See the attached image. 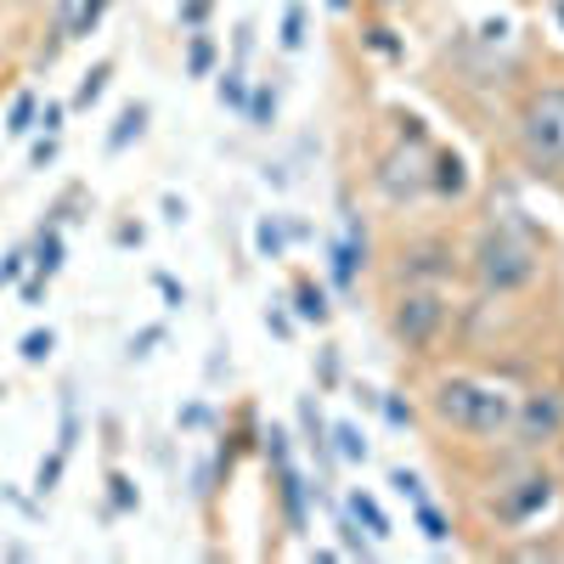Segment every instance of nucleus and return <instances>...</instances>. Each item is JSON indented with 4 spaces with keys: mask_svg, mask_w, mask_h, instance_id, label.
I'll list each match as a JSON object with an SVG mask.
<instances>
[{
    "mask_svg": "<svg viewBox=\"0 0 564 564\" xmlns=\"http://www.w3.org/2000/svg\"><path fill=\"white\" fill-rule=\"evenodd\" d=\"M553 265L547 231L525 209H491L463 243V276L480 300H525Z\"/></svg>",
    "mask_w": 564,
    "mask_h": 564,
    "instance_id": "obj_1",
    "label": "nucleus"
},
{
    "mask_svg": "<svg viewBox=\"0 0 564 564\" xmlns=\"http://www.w3.org/2000/svg\"><path fill=\"white\" fill-rule=\"evenodd\" d=\"M513 395L520 390L486 379L475 367H441L435 379L423 384V417L463 446H508Z\"/></svg>",
    "mask_w": 564,
    "mask_h": 564,
    "instance_id": "obj_2",
    "label": "nucleus"
},
{
    "mask_svg": "<svg viewBox=\"0 0 564 564\" xmlns=\"http://www.w3.org/2000/svg\"><path fill=\"white\" fill-rule=\"evenodd\" d=\"M508 141L531 181H547L564 193V79H536L520 90L508 113Z\"/></svg>",
    "mask_w": 564,
    "mask_h": 564,
    "instance_id": "obj_3",
    "label": "nucleus"
},
{
    "mask_svg": "<svg viewBox=\"0 0 564 564\" xmlns=\"http://www.w3.org/2000/svg\"><path fill=\"white\" fill-rule=\"evenodd\" d=\"M452 322H457V305L446 289H430V282H401V289H390L384 327H390V345L401 356L435 361L452 339Z\"/></svg>",
    "mask_w": 564,
    "mask_h": 564,
    "instance_id": "obj_4",
    "label": "nucleus"
},
{
    "mask_svg": "<svg viewBox=\"0 0 564 564\" xmlns=\"http://www.w3.org/2000/svg\"><path fill=\"white\" fill-rule=\"evenodd\" d=\"M558 486H564V475H558L553 463L525 457V463H520V475L497 486V497H491V508H486V513L497 520V531H531V525L542 520V513H553Z\"/></svg>",
    "mask_w": 564,
    "mask_h": 564,
    "instance_id": "obj_5",
    "label": "nucleus"
},
{
    "mask_svg": "<svg viewBox=\"0 0 564 564\" xmlns=\"http://www.w3.org/2000/svg\"><path fill=\"white\" fill-rule=\"evenodd\" d=\"M463 276V243L452 231H406V238L390 249V289L401 282H430V289H446V282Z\"/></svg>",
    "mask_w": 564,
    "mask_h": 564,
    "instance_id": "obj_6",
    "label": "nucleus"
},
{
    "mask_svg": "<svg viewBox=\"0 0 564 564\" xmlns=\"http://www.w3.org/2000/svg\"><path fill=\"white\" fill-rule=\"evenodd\" d=\"M367 186L379 193L390 209H417L430 204V148H406V141H390L379 148L367 170Z\"/></svg>",
    "mask_w": 564,
    "mask_h": 564,
    "instance_id": "obj_7",
    "label": "nucleus"
},
{
    "mask_svg": "<svg viewBox=\"0 0 564 564\" xmlns=\"http://www.w3.org/2000/svg\"><path fill=\"white\" fill-rule=\"evenodd\" d=\"M508 446L520 457H542L553 446H564V390L536 384L513 395V423H508Z\"/></svg>",
    "mask_w": 564,
    "mask_h": 564,
    "instance_id": "obj_8",
    "label": "nucleus"
},
{
    "mask_svg": "<svg viewBox=\"0 0 564 564\" xmlns=\"http://www.w3.org/2000/svg\"><path fill=\"white\" fill-rule=\"evenodd\" d=\"M271 468V497H276V513H282V525H289L294 536L311 525V502H316V486H305L300 475V463L294 457H282V463H265Z\"/></svg>",
    "mask_w": 564,
    "mask_h": 564,
    "instance_id": "obj_9",
    "label": "nucleus"
},
{
    "mask_svg": "<svg viewBox=\"0 0 564 564\" xmlns=\"http://www.w3.org/2000/svg\"><path fill=\"white\" fill-rule=\"evenodd\" d=\"M468 193H475V175H468V159L457 148H430V198L435 204H468Z\"/></svg>",
    "mask_w": 564,
    "mask_h": 564,
    "instance_id": "obj_10",
    "label": "nucleus"
},
{
    "mask_svg": "<svg viewBox=\"0 0 564 564\" xmlns=\"http://www.w3.org/2000/svg\"><path fill=\"white\" fill-rule=\"evenodd\" d=\"M289 311H294V322L327 327V322H334V294H327V282H316L311 271H294V282H289Z\"/></svg>",
    "mask_w": 564,
    "mask_h": 564,
    "instance_id": "obj_11",
    "label": "nucleus"
},
{
    "mask_svg": "<svg viewBox=\"0 0 564 564\" xmlns=\"http://www.w3.org/2000/svg\"><path fill=\"white\" fill-rule=\"evenodd\" d=\"M367 271V238H350V231H339L334 243H327V276H334V289L350 294L356 282Z\"/></svg>",
    "mask_w": 564,
    "mask_h": 564,
    "instance_id": "obj_12",
    "label": "nucleus"
},
{
    "mask_svg": "<svg viewBox=\"0 0 564 564\" xmlns=\"http://www.w3.org/2000/svg\"><path fill=\"white\" fill-rule=\"evenodd\" d=\"M220 74V45L209 29H186V79H215Z\"/></svg>",
    "mask_w": 564,
    "mask_h": 564,
    "instance_id": "obj_13",
    "label": "nucleus"
},
{
    "mask_svg": "<svg viewBox=\"0 0 564 564\" xmlns=\"http://www.w3.org/2000/svg\"><path fill=\"white\" fill-rule=\"evenodd\" d=\"M345 513H350L356 525H367L372 542H390V536H395V531H390V513L379 508V497H372V491H350V497H345Z\"/></svg>",
    "mask_w": 564,
    "mask_h": 564,
    "instance_id": "obj_14",
    "label": "nucleus"
},
{
    "mask_svg": "<svg viewBox=\"0 0 564 564\" xmlns=\"http://www.w3.org/2000/svg\"><path fill=\"white\" fill-rule=\"evenodd\" d=\"M63 260H68L63 231H57V226H40V238L29 243V265H34L40 276H57V271H63Z\"/></svg>",
    "mask_w": 564,
    "mask_h": 564,
    "instance_id": "obj_15",
    "label": "nucleus"
},
{
    "mask_svg": "<svg viewBox=\"0 0 564 564\" xmlns=\"http://www.w3.org/2000/svg\"><path fill=\"white\" fill-rule=\"evenodd\" d=\"M327 452H334L339 463H367V457H372L361 423H327Z\"/></svg>",
    "mask_w": 564,
    "mask_h": 564,
    "instance_id": "obj_16",
    "label": "nucleus"
},
{
    "mask_svg": "<svg viewBox=\"0 0 564 564\" xmlns=\"http://www.w3.org/2000/svg\"><path fill=\"white\" fill-rule=\"evenodd\" d=\"M148 119H153V108L148 102H130L119 119H113V130H108V153H124L130 141H141V130H148Z\"/></svg>",
    "mask_w": 564,
    "mask_h": 564,
    "instance_id": "obj_17",
    "label": "nucleus"
},
{
    "mask_svg": "<svg viewBox=\"0 0 564 564\" xmlns=\"http://www.w3.org/2000/svg\"><path fill=\"white\" fill-rule=\"evenodd\" d=\"M412 525H417V536L423 542H452V513L441 508V502H412Z\"/></svg>",
    "mask_w": 564,
    "mask_h": 564,
    "instance_id": "obj_18",
    "label": "nucleus"
},
{
    "mask_svg": "<svg viewBox=\"0 0 564 564\" xmlns=\"http://www.w3.org/2000/svg\"><path fill=\"white\" fill-rule=\"evenodd\" d=\"M108 85H113V57H102L97 68H90V74L79 79V90H74V102H68V108H74V113H85V108H97V102L108 97Z\"/></svg>",
    "mask_w": 564,
    "mask_h": 564,
    "instance_id": "obj_19",
    "label": "nucleus"
},
{
    "mask_svg": "<svg viewBox=\"0 0 564 564\" xmlns=\"http://www.w3.org/2000/svg\"><path fill=\"white\" fill-rule=\"evenodd\" d=\"M254 254H260V260H289V220L265 215V220L254 226Z\"/></svg>",
    "mask_w": 564,
    "mask_h": 564,
    "instance_id": "obj_20",
    "label": "nucleus"
},
{
    "mask_svg": "<svg viewBox=\"0 0 564 564\" xmlns=\"http://www.w3.org/2000/svg\"><path fill=\"white\" fill-rule=\"evenodd\" d=\"M249 90H254V85H249V74H243L238 63L215 74V97H220V108H231V113H243V108H249Z\"/></svg>",
    "mask_w": 564,
    "mask_h": 564,
    "instance_id": "obj_21",
    "label": "nucleus"
},
{
    "mask_svg": "<svg viewBox=\"0 0 564 564\" xmlns=\"http://www.w3.org/2000/svg\"><path fill=\"white\" fill-rule=\"evenodd\" d=\"M305 23H311L305 0H289V7H282V29H276V45H282V52H300V45H305Z\"/></svg>",
    "mask_w": 564,
    "mask_h": 564,
    "instance_id": "obj_22",
    "label": "nucleus"
},
{
    "mask_svg": "<svg viewBox=\"0 0 564 564\" xmlns=\"http://www.w3.org/2000/svg\"><path fill=\"white\" fill-rule=\"evenodd\" d=\"M361 40H367L379 57H390V63H401V57H406V40H395V29H390V23H379V18H367V23H361Z\"/></svg>",
    "mask_w": 564,
    "mask_h": 564,
    "instance_id": "obj_23",
    "label": "nucleus"
},
{
    "mask_svg": "<svg viewBox=\"0 0 564 564\" xmlns=\"http://www.w3.org/2000/svg\"><path fill=\"white\" fill-rule=\"evenodd\" d=\"M243 119H249L254 130H271V124H276V90H271L265 79L249 90V108H243Z\"/></svg>",
    "mask_w": 564,
    "mask_h": 564,
    "instance_id": "obj_24",
    "label": "nucleus"
},
{
    "mask_svg": "<svg viewBox=\"0 0 564 564\" xmlns=\"http://www.w3.org/2000/svg\"><path fill=\"white\" fill-rule=\"evenodd\" d=\"M34 119H40V97H34V90H18V97H12V113H7V135H29Z\"/></svg>",
    "mask_w": 564,
    "mask_h": 564,
    "instance_id": "obj_25",
    "label": "nucleus"
},
{
    "mask_svg": "<svg viewBox=\"0 0 564 564\" xmlns=\"http://www.w3.org/2000/svg\"><path fill=\"white\" fill-rule=\"evenodd\" d=\"M52 350H57V334H52V327H34V334H23V339H18V356H23L29 367H40Z\"/></svg>",
    "mask_w": 564,
    "mask_h": 564,
    "instance_id": "obj_26",
    "label": "nucleus"
},
{
    "mask_svg": "<svg viewBox=\"0 0 564 564\" xmlns=\"http://www.w3.org/2000/svg\"><path fill=\"white\" fill-rule=\"evenodd\" d=\"M63 463H68V452H63V446H57L52 457H40V468H34V497H52V491H57Z\"/></svg>",
    "mask_w": 564,
    "mask_h": 564,
    "instance_id": "obj_27",
    "label": "nucleus"
},
{
    "mask_svg": "<svg viewBox=\"0 0 564 564\" xmlns=\"http://www.w3.org/2000/svg\"><path fill=\"white\" fill-rule=\"evenodd\" d=\"M108 7H113V0H79V7H74V40L97 34V29H102V18H108Z\"/></svg>",
    "mask_w": 564,
    "mask_h": 564,
    "instance_id": "obj_28",
    "label": "nucleus"
},
{
    "mask_svg": "<svg viewBox=\"0 0 564 564\" xmlns=\"http://www.w3.org/2000/svg\"><path fill=\"white\" fill-rule=\"evenodd\" d=\"M108 508H113V513H135V508H141L130 475H108Z\"/></svg>",
    "mask_w": 564,
    "mask_h": 564,
    "instance_id": "obj_29",
    "label": "nucleus"
},
{
    "mask_svg": "<svg viewBox=\"0 0 564 564\" xmlns=\"http://www.w3.org/2000/svg\"><path fill=\"white\" fill-rule=\"evenodd\" d=\"M390 486H395V497H406V502L430 497V491H423V475H412V468H390Z\"/></svg>",
    "mask_w": 564,
    "mask_h": 564,
    "instance_id": "obj_30",
    "label": "nucleus"
},
{
    "mask_svg": "<svg viewBox=\"0 0 564 564\" xmlns=\"http://www.w3.org/2000/svg\"><path fill=\"white\" fill-rule=\"evenodd\" d=\"M379 406H384V417L395 423V430H412V423H417V406L401 401V395H379Z\"/></svg>",
    "mask_w": 564,
    "mask_h": 564,
    "instance_id": "obj_31",
    "label": "nucleus"
},
{
    "mask_svg": "<svg viewBox=\"0 0 564 564\" xmlns=\"http://www.w3.org/2000/svg\"><path fill=\"white\" fill-rule=\"evenodd\" d=\"M316 379H322V390H334V384H339V350H334V345H322V356H316Z\"/></svg>",
    "mask_w": 564,
    "mask_h": 564,
    "instance_id": "obj_32",
    "label": "nucleus"
},
{
    "mask_svg": "<svg viewBox=\"0 0 564 564\" xmlns=\"http://www.w3.org/2000/svg\"><path fill=\"white\" fill-rule=\"evenodd\" d=\"M63 119H68V102H40V119H34V130L57 135V130H63Z\"/></svg>",
    "mask_w": 564,
    "mask_h": 564,
    "instance_id": "obj_33",
    "label": "nucleus"
},
{
    "mask_svg": "<svg viewBox=\"0 0 564 564\" xmlns=\"http://www.w3.org/2000/svg\"><path fill=\"white\" fill-rule=\"evenodd\" d=\"M249 52H254V23H238V34H231V63H249Z\"/></svg>",
    "mask_w": 564,
    "mask_h": 564,
    "instance_id": "obj_34",
    "label": "nucleus"
},
{
    "mask_svg": "<svg viewBox=\"0 0 564 564\" xmlns=\"http://www.w3.org/2000/svg\"><path fill=\"white\" fill-rule=\"evenodd\" d=\"M175 18H181V29H204V18H209V0H186V7H181Z\"/></svg>",
    "mask_w": 564,
    "mask_h": 564,
    "instance_id": "obj_35",
    "label": "nucleus"
},
{
    "mask_svg": "<svg viewBox=\"0 0 564 564\" xmlns=\"http://www.w3.org/2000/svg\"><path fill=\"white\" fill-rule=\"evenodd\" d=\"M23 265H29V249H18V254L0 260V289H7V282H18V276H23Z\"/></svg>",
    "mask_w": 564,
    "mask_h": 564,
    "instance_id": "obj_36",
    "label": "nucleus"
},
{
    "mask_svg": "<svg viewBox=\"0 0 564 564\" xmlns=\"http://www.w3.org/2000/svg\"><path fill=\"white\" fill-rule=\"evenodd\" d=\"M52 159H57V135H40V141H34V153H29V164H34V170H45Z\"/></svg>",
    "mask_w": 564,
    "mask_h": 564,
    "instance_id": "obj_37",
    "label": "nucleus"
},
{
    "mask_svg": "<svg viewBox=\"0 0 564 564\" xmlns=\"http://www.w3.org/2000/svg\"><path fill=\"white\" fill-rule=\"evenodd\" d=\"M265 327H271L276 339H289V334H294V311H276V305H271V311H265Z\"/></svg>",
    "mask_w": 564,
    "mask_h": 564,
    "instance_id": "obj_38",
    "label": "nucleus"
},
{
    "mask_svg": "<svg viewBox=\"0 0 564 564\" xmlns=\"http://www.w3.org/2000/svg\"><path fill=\"white\" fill-rule=\"evenodd\" d=\"M45 289H52V276H40V271H34V276L23 282V305H40V300H45Z\"/></svg>",
    "mask_w": 564,
    "mask_h": 564,
    "instance_id": "obj_39",
    "label": "nucleus"
},
{
    "mask_svg": "<svg viewBox=\"0 0 564 564\" xmlns=\"http://www.w3.org/2000/svg\"><path fill=\"white\" fill-rule=\"evenodd\" d=\"M159 339H164V327H141V334L130 339V350H135V356H148V345H159Z\"/></svg>",
    "mask_w": 564,
    "mask_h": 564,
    "instance_id": "obj_40",
    "label": "nucleus"
},
{
    "mask_svg": "<svg viewBox=\"0 0 564 564\" xmlns=\"http://www.w3.org/2000/svg\"><path fill=\"white\" fill-rule=\"evenodd\" d=\"M204 423H209V406H186L181 412V430H204Z\"/></svg>",
    "mask_w": 564,
    "mask_h": 564,
    "instance_id": "obj_41",
    "label": "nucleus"
},
{
    "mask_svg": "<svg viewBox=\"0 0 564 564\" xmlns=\"http://www.w3.org/2000/svg\"><path fill=\"white\" fill-rule=\"evenodd\" d=\"M159 289H164L170 305H186V289H175V276H159Z\"/></svg>",
    "mask_w": 564,
    "mask_h": 564,
    "instance_id": "obj_42",
    "label": "nucleus"
},
{
    "mask_svg": "<svg viewBox=\"0 0 564 564\" xmlns=\"http://www.w3.org/2000/svg\"><path fill=\"white\" fill-rule=\"evenodd\" d=\"M327 7H334V12H350V0H327Z\"/></svg>",
    "mask_w": 564,
    "mask_h": 564,
    "instance_id": "obj_43",
    "label": "nucleus"
},
{
    "mask_svg": "<svg viewBox=\"0 0 564 564\" xmlns=\"http://www.w3.org/2000/svg\"><path fill=\"white\" fill-rule=\"evenodd\" d=\"M553 12H558V23H564V0H553Z\"/></svg>",
    "mask_w": 564,
    "mask_h": 564,
    "instance_id": "obj_44",
    "label": "nucleus"
},
{
    "mask_svg": "<svg viewBox=\"0 0 564 564\" xmlns=\"http://www.w3.org/2000/svg\"><path fill=\"white\" fill-rule=\"evenodd\" d=\"M0 401H7V384H0Z\"/></svg>",
    "mask_w": 564,
    "mask_h": 564,
    "instance_id": "obj_45",
    "label": "nucleus"
},
{
    "mask_svg": "<svg viewBox=\"0 0 564 564\" xmlns=\"http://www.w3.org/2000/svg\"><path fill=\"white\" fill-rule=\"evenodd\" d=\"M390 7H406V0H390Z\"/></svg>",
    "mask_w": 564,
    "mask_h": 564,
    "instance_id": "obj_46",
    "label": "nucleus"
}]
</instances>
